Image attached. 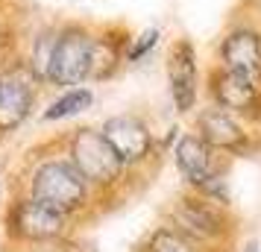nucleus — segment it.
Wrapping results in <instances>:
<instances>
[{
  "label": "nucleus",
  "mask_w": 261,
  "mask_h": 252,
  "mask_svg": "<svg viewBox=\"0 0 261 252\" xmlns=\"http://www.w3.org/2000/svg\"><path fill=\"white\" fill-rule=\"evenodd\" d=\"M129 41V30L123 24H103L94 26V53H91V76L88 82H109L120 73L123 50Z\"/></svg>",
  "instance_id": "13"
},
{
  "label": "nucleus",
  "mask_w": 261,
  "mask_h": 252,
  "mask_svg": "<svg viewBox=\"0 0 261 252\" xmlns=\"http://www.w3.org/2000/svg\"><path fill=\"white\" fill-rule=\"evenodd\" d=\"M167 223L173 229H179L185 238H191L194 243H200L202 249L212 243H223L232 232V217H229V205H220L202 197L197 191L179 193L176 200L167 208Z\"/></svg>",
  "instance_id": "5"
},
{
  "label": "nucleus",
  "mask_w": 261,
  "mask_h": 252,
  "mask_svg": "<svg viewBox=\"0 0 261 252\" xmlns=\"http://www.w3.org/2000/svg\"><path fill=\"white\" fill-rule=\"evenodd\" d=\"M65 243L68 240H62V243H36V246H15V249L18 252H68Z\"/></svg>",
  "instance_id": "19"
},
{
  "label": "nucleus",
  "mask_w": 261,
  "mask_h": 252,
  "mask_svg": "<svg viewBox=\"0 0 261 252\" xmlns=\"http://www.w3.org/2000/svg\"><path fill=\"white\" fill-rule=\"evenodd\" d=\"M205 94H208V103L232 111L244 123L261 120V85L241 76V73H232L220 65H214L205 76Z\"/></svg>",
  "instance_id": "10"
},
{
  "label": "nucleus",
  "mask_w": 261,
  "mask_h": 252,
  "mask_svg": "<svg viewBox=\"0 0 261 252\" xmlns=\"http://www.w3.org/2000/svg\"><path fill=\"white\" fill-rule=\"evenodd\" d=\"M94 91L88 85H71V88H62L59 94L50 100L47 106L41 108V123H65L85 115L88 108H94Z\"/></svg>",
  "instance_id": "14"
},
{
  "label": "nucleus",
  "mask_w": 261,
  "mask_h": 252,
  "mask_svg": "<svg viewBox=\"0 0 261 252\" xmlns=\"http://www.w3.org/2000/svg\"><path fill=\"white\" fill-rule=\"evenodd\" d=\"M56 26L59 24H41L36 26L30 38H27V50H21V59L27 62V68L36 73V79L47 88V71L50 59H53V44H56Z\"/></svg>",
  "instance_id": "15"
},
{
  "label": "nucleus",
  "mask_w": 261,
  "mask_h": 252,
  "mask_svg": "<svg viewBox=\"0 0 261 252\" xmlns=\"http://www.w3.org/2000/svg\"><path fill=\"white\" fill-rule=\"evenodd\" d=\"M91 53H94V26L83 21L59 24L47 71V88L62 91L71 85H85L91 76Z\"/></svg>",
  "instance_id": "4"
},
{
  "label": "nucleus",
  "mask_w": 261,
  "mask_h": 252,
  "mask_svg": "<svg viewBox=\"0 0 261 252\" xmlns=\"http://www.w3.org/2000/svg\"><path fill=\"white\" fill-rule=\"evenodd\" d=\"M173 150V164H176L179 176L185 179L191 191H202L208 182L226 176V158L223 153H217L214 147H208L200 135L194 132H179Z\"/></svg>",
  "instance_id": "11"
},
{
  "label": "nucleus",
  "mask_w": 261,
  "mask_h": 252,
  "mask_svg": "<svg viewBox=\"0 0 261 252\" xmlns=\"http://www.w3.org/2000/svg\"><path fill=\"white\" fill-rule=\"evenodd\" d=\"M165 71H167V91H170V103L179 115H194L197 111V100H200V59H197V47L194 41L179 36L170 41L165 53Z\"/></svg>",
  "instance_id": "8"
},
{
  "label": "nucleus",
  "mask_w": 261,
  "mask_h": 252,
  "mask_svg": "<svg viewBox=\"0 0 261 252\" xmlns=\"http://www.w3.org/2000/svg\"><path fill=\"white\" fill-rule=\"evenodd\" d=\"M244 252H258V246H255V243H247V249Z\"/></svg>",
  "instance_id": "20"
},
{
  "label": "nucleus",
  "mask_w": 261,
  "mask_h": 252,
  "mask_svg": "<svg viewBox=\"0 0 261 252\" xmlns=\"http://www.w3.org/2000/svg\"><path fill=\"white\" fill-rule=\"evenodd\" d=\"M21 47H18V30L12 24V15H9V3L0 0V62L18 56Z\"/></svg>",
  "instance_id": "18"
},
{
  "label": "nucleus",
  "mask_w": 261,
  "mask_h": 252,
  "mask_svg": "<svg viewBox=\"0 0 261 252\" xmlns=\"http://www.w3.org/2000/svg\"><path fill=\"white\" fill-rule=\"evenodd\" d=\"M138 252H205L200 243H194L191 238H185L179 229H173L170 223L155 226L147 238L141 240Z\"/></svg>",
  "instance_id": "16"
},
{
  "label": "nucleus",
  "mask_w": 261,
  "mask_h": 252,
  "mask_svg": "<svg viewBox=\"0 0 261 252\" xmlns=\"http://www.w3.org/2000/svg\"><path fill=\"white\" fill-rule=\"evenodd\" d=\"M18 193H27L30 200L47 205L59 214L71 217L73 223L83 220L85 214L94 211V205L100 203V197L94 188L85 182V176L73 167V161L59 147V138L50 147H44L41 156H33L27 161V167L18 176L15 185Z\"/></svg>",
  "instance_id": "1"
},
{
  "label": "nucleus",
  "mask_w": 261,
  "mask_h": 252,
  "mask_svg": "<svg viewBox=\"0 0 261 252\" xmlns=\"http://www.w3.org/2000/svg\"><path fill=\"white\" fill-rule=\"evenodd\" d=\"M226 71L241 73L261 85V30L252 24L229 26L217 41V62Z\"/></svg>",
  "instance_id": "12"
},
{
  "label": "nucleus",
  "mask_w": 261,
  "mask_h": 252,
  "mask_svg": "<svg viewBox=\"0 0 261 252\" xmlns=\"http://www.w3.org/2000/svg\"><path fill=\"white\" fill-rule=\"evenodd\" d=\"M162 44V30L159 26H147L141 33H129V41H126V50H123V62L126 65H141L153 56Z\"/></svg>",
  "instance_id": "17"
},
{
  "label": "nucleus",
  "mask_w": 261,
  "mask_h": 252,
  "mask_svg": "<svg viewBox=\"0 0 261 252\" xmlns=\"http://www.w3.org/2000/svg\"><path fill=\"white\" fill-rule=\"evenodd\" d=\"M62 153L73 161V167L85 176V182L94 188V193L103 200L109 193H115L126 182L129 170L112 150L100 126H76L68 135L59 138Z\"/></svg>",
  "instance_id": "2"
},
{
  "label": "nucleus",
  "mask_w": 261,
  "mask_h": 252,
  "mask_svg": "<svg viewBox=\"0 0 261 252\" xmlns=\"http://www.w3.org/2000/svg\"><path fill=\"white\" fill-rule=\"evenodd\" d=\"M73 220L47 205L30 200L27 193L12 191L3 208V235L9 246H36V243H62L71 240Z\"/></svg>",
  "instance_id": "3"
},
{
  "label": "nucleus",
  "mask_w": 261,
  "mask_h": 252,
  "mask_svg": "<svg viewBox=\"0 0 261 252\" xmlns=\"http://www.w3.org/2000/svg\"><path fill=\"white\" fill-rule=\"evenodd\" d=\"M194 132L200 135L208 147H214L217 153H223L229 158L249 156L255 150V138L247 129V123L241 118H235L232 111L214 106V103L197 108V115H194Z\"/></svg>",
  "instance_id": "9"
},
{
  "label": "nucleus",
  "mask_w": 261,
  "mask_h": 252,
  "mask_svg": "<svg viewBox=\"0 0 261 252\" xmlns=\"http://www.w3.org/2000/svg\"><path fill=\"white\" fill-rule=\"evenodd\" d=\"M44 85L27 68L21 53L0 62V138L15 135L36 115Z\"/></svg>",
  "instance_id": "6"
},
{
  "label": "nucleus",
  "mask_w": 261,
  "mask_h": 252,
  "mask_svg": "<svg viewBox=\"0 0 261 252\" xmlns=\"http://www.w3.org/2000/svg\"><path fill=\"white\" fill-rule=\"evenodd\" d=\"M0 179H3V167H0Z\"/></svg>",
  "instance_id": "21"
},
{
  "label": "nucleus",
  "mask_w": 261,
  "mask_h": 252,
  "mask_svg": "<svg viewBox=\"0 0 261 252\" xmlns=\"http://www.w3.org/2000/svg\"><path fill=\"white\" fill-rule=\"evenodd\" d=\"M100 132L129 173L147 167L153 158H159V138L141 115H132V111L112 115L100 123Z\"/></svg>",
  "instance_id": "7"
},
{
  "label": "nucleus",
  "mask_w": 261,
  "mask_h": 252,
  "mask_svg": "<svg viewBox=\"0 0 261 252\" xmlns=\"http://www.w3.org/2000/svg\"><path fill=\"white\" fill-rule=\"evenodd\" d=\"M258 252H261V249H258Z\"/></svg>",
  "instance_id": "22"
}]
</instances>
